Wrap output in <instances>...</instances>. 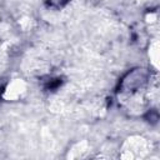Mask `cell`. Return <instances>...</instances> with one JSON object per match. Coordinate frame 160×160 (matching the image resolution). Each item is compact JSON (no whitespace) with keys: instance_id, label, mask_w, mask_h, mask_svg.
Here are the masks:
<instances>
[{"instance_id":"obj_1","label":"cell","mask_w":160,"mask_h":160,"mask_svg":"<svg viewBox=\"0 0 160 160\" xmlns=\"http://www.w3.org/2000/svg\"><path fill=\"white\" fill-rule=\"evenodd\" d=\"M26 92V85L22 80L20 79H15L12 81H10L8 84V86L5 88V91H4V98L6 100H11V101H15V100H19L22 98V95Z\"/></svg>"}]
</instances>
